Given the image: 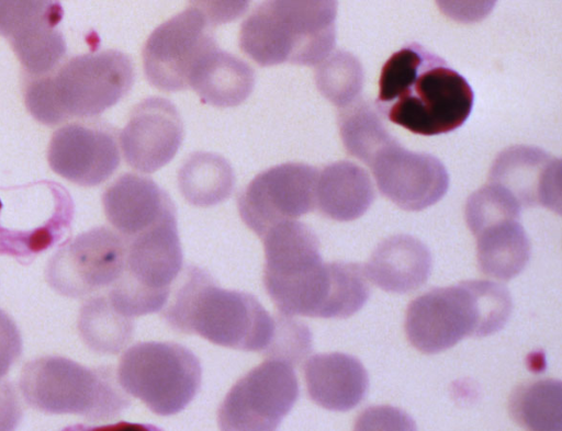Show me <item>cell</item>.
Masks as SVG:
<instances>
[{
	"label": "cell",
	"mask_w": 562,
	"mask_h": 431,
	"mask_svg": "<svg viewBox=\"0 0 562 431\" xmlns=\"http://www.w3.org/2000/svg\"><path fill=\"white\" fill-rule=\"evenodd\" d=\"M473 102L464 77L417 44L394 53L382 68L379 107L412 133L434 136L454 131L469 117Z\"/></svg>",
	"instance_id": "1"
},
{
	"label": "cell",
	"mask_w": 562,
	"mask_h": 431,
	"mask_svg": "<svg viewBox=\"0 0 562 431\" xmlns=\"http://www.w3.org/2000/svg\"><path fill=\"white\" fill-rule=\"evenodd\" d=\"M161 310L173 330L241 351L263 352L274 332V317L255 296L220 287L206 270L194 265L186 269Z\"/></svg>",
	"instance_id": "2"
},
{
	"label": "cell",
	"mask_w": 562,
	"mask_h": 431,
	"mask_svg": "<svg viewBox=\"0 0 562 431\" xmlns=\"http://www.w3.org/2000/svg\"><path fill=\"white\" fill-rule=\"evenodd\" d=\"M337 2L273 0L260 4L241 24L240 48L261 66H314L335 47Z\"/></svg>",
	"instance_id": "3"
},
{
	"label": "cell",
	"mask_w": 562,
	"mask_h": 431,
	"mask_svg": "<svg viewBox=\"0 0 562 431\" xmlns=\"http://www.w3.org/2000/svg\"><path fill=\"white\" fill-rule=\"evenodd\" d=\"M131 58L115 49L76 56L54 77L33 80L25 91L30 113L46 125L69 117L95 116L119 102L132 88Z\"/></svg>",
	"instance_id": "4"
},
{
	"label": "cell",
	"mask_w": 562,
	"mask_h": 431,
	"mask_svg": "<svg viewBox=\"0 0 562 431\" xmlns=\"http://www.w3.org/2000/svg\"><path fill=\"white\" fill-rule=\"evenodd\" d=\"M20 390L34 409L77 415L91 421L114 419L131 405L112 367L89 368L63 356H44L26 363Z\"/></svg>",
	"instance_id": "5"
},
{
	"label": "cell",
	"mask_w": 562,
	"mask_h": 431,
	"mask_svg": "<svg viewBox=\"0 0 562 431\" xmlns=\"http://www.w3.org/2000/svg\"><path fill=\"white\" fill-rule=\"evenodd\" d=\"M121 387L158 416L183 410L199 392L202 368L195 354L175 342H138L119 364Z\"/></svg>",
	"instance_id": "6"
},
{
	"label": "cell",
	"mask_w": 562,
	"mask_h": 431,
	"mask_svg": "<svg viewBox=\"0 0 562 431\" xmlns=\"http://www.w3.org/2000/svg\"><path fill=\"white\" fill-rule=\"evenodd\" d=\"M74 212L69 192L54 181L0 188V254L33 259L69 231Z\"/></svg>",
	"instance_id": "7"
},
{
	"label": "cell",
	"mask_w": 562,
	"mask_h": 431,
	"mask_svg": "<svg viewBox=\"0 0 562 431\" xmlns=\"http://www.w3.org/2000/svg\"><path fill=\"white\" fill-rule=\"evenodd\" d=\"M182 259L172 208L148 229L127 238L125 270L113 285L139 305L164 308L171 284L181 272Z\"/></svg>",
	"instance_id": "8"
},
{
	"label": "cell",
	"mask_w": 562,
	"mask_h": 431,
	"mask_svg": "<svg viewBox=\"0 0 562 431\" xmlns=\"http://www.w3.org/2000/svg\"><path fill=\"white\" fill-rule=\"evenodd\" d=\"M300 394L293 365L267 359L236 382L217 412L222 430H274Z\"/></svg>",
	"instance_id": "9"
},
{
	"label": "cell",
	"mask_w": 562,
	"mask_h": 431,
	"mask_svg": "<svg viewBox=\"0 0 562 431\" xmlns=\"http://www.w3.org/2000/svg\"><path fill=\"white\" fill-rule=\"evenodd\" d=\"M127 238L100 226L85 231L60 248L49 260L46 280L57 293L83 297L112 286L123 274Z\"/></svg>",
	"instance_id": "10"
},
{
	"label": "cell",
	"mask_w": 562,
	"mask_h": 431,
	"mask_svg": "<svg viewBox=\"0 0 562 431\" xmlns=\"http://www.w3.org/2000/svg\"><path fill=\"white\" fill-rule=\"evenodd\" d=\"M405 328L409 342L426 354L452 348L464 337H483L475 281L416 297L407 308Z\"/></svg>",
	"instance_id": "11"
},
{
	"label": "cell",
	"mask_w": 562,
	"mask_h": 431,
	"mask_svg": "<svg viewBox=\"0 0 562 431\" xmlns=\"http://www.w3.org/2000/svg\"><path fill=\"white\" fill-rule=\"evenodd\" d=\"M161 23L146 41L143 49L147 80L164 91L189 88V76L195 61L217 45L209 20L199 2Z\"/></svg>",
	"instance_id": "12"
},
{
	"label": "cell",
	"mask_w": 562,
	"mask_h": 431,
	"mask_svg": "<svg viewBox=\"0 0 562 431\" xmlns=\"http://www.w3.org/2000/svg\"><path fill=\"white\" fill-rule=\"evenodd\" d=\"M318 173L315 167L294 162L265 170L240 192V217L262 237L272 226L312 212L316 207Z\"/></svg>",
	"instance_id": "13"
},
{
	"label": "cell",
	"mask_w": 562,
	"mask_h": 431,
	"mask_svg": "<svg viewBox=\"0 0 562 431\" xmlns=\"http://www.w3.org/2000/svg\"><path fill=\"white\" fill-rule=\"evenodd\" d=\"M369 167L380 192L406 211L434 205L449 186L447 169L438 158L407 150L397 140L381 149Z\"/></svg>",
	"instance_id": "14"
},
{
	"label": "cell",
	"mask_w": 562,
	"mask_h": 431,
	"mask_svg": "<svg viewBox=\"0 0 562 431\" xmlns=\"http://www.w3.org/2000/svg\"><path fill=\"white\" fill-rule=\"evenodd\" d=\"M183 124L177 107L167 99L150 97L139 102L120 135L126 162L140 172H154L177 154Z\"/></svg>",
	"instance_id": "15"
},
{
	"label": "cell",
	"mask_w": 562,
	"mask_h": 431,
	"mask_svg": "<svg viewBox=\"0 0 562 431\" xmlns=\"http://www.w3.org/2000/svg\"><path fill=\"white\" fill-rule=\"evenodd\" d=\"M48 163L57 174L74 183L98 185L120 165L115 135L97 125L72 123L63 126L52 136Z\"/></svg>",
	"instance_id": "16"
},
{
	"label": "cell",
	"mask_w": 562,
	"mask_h": 431,
	"mask_svg": "<svg viewBox=\"0 0 562 431\" xmlns=\"http://www.w3.org/2000/svg\"><path fill=\"white\" fill-rule=\"evenodd\" d=\"M490 182L507 189L521 207L561 212V160L535 146H513L495 158Z\"/></svg>",
	"instance_id": "17"
},
{
	"label": "cell",
	"mask_w": 562,
	"mask_h": 431,
	"mask_svg": "<svg viewBox=\"0 0 562 431\" xmlns=\"http://www.w3.org/2000/svg\"><path fill=\"white\" fill-rule=\"evenodd\" d=\"M102 203L110 224L127 238L148 229L176 208L156 182L137 173L117 178L103 193Z\"/></svg>",
	"instance_id": "18"
},
{
	"label": "cell",
	"mask_w": 562,
	"mask_h": 431,
	"mask_svg": "<svg viewBox=\"0 0 562 431\" xmlns=\"http://www.w3.org/2000/svg\"><path fill=\"white\" fill-rule=\"evenodd\" d=\"M310 398L333 411H348L366 397L368 373L355 356L334 352L311 356L304 365Z\"/></svg>",
	"instance_id": "19"
},
{
	"label": "cell",
	"mask_w": 562,
	"mask_h": 431,
	"mask_svg": "<svg viewBox=\"0 0 562 431\" xmlns=\"http://www.w3.org/2000/svg\"><path fill=\"white\" fill-rule=\"evenodd\" d=\"M431 270L428 248L409 235H394L380 242L364 271L381 290L404 294L426 283Z\"/></svg>",
	"instance_id": "20"
},
{
	"label": "cell",
	"mask_w": 562,
	"mask_h": 431,
	"mask_svg": "<svg viewBox=\"0 0 562 431\" xmlns=\"http://www.w3.org/2000/svg\"><path fill=\"white\" fill-rule=\"evenodd\" d=\"M61 19L60 3L45 0L10 30L7 37L29 73H47L64 58L66 41L56 29Z\"/></svg>",
	"instance_id": "21"
},
{
	"label": "cell",
	"mask_w": 562,
	"mask_h": 431,
	"mask_svg": "<svg viewBox=\"0 0 562 431\" xmlns=\"http://www.w3.org/2000/svg\"><path fill=\"white\" fill-rule=\"evenodd\" d=\"M254 84V69L217 45L202 54L189 76V87L202 102L215 106L240 104L251 93Z\"/></svg>",
	"instance_id": "22"
},
{
	"label": "cell",
	"mask_w": 562,
	"mask_h": 431,
	"mask_svg": "<svg viewBox=\"0 0 562 431\" xmlns=\"http://www.w3.org/2000/svg\"><path fill=\"white\" fill-rule=\"evenodd\" d=\"M375 197L369 173L347 160L325 167L316 183V207L327 217L349 222L362 216Z\"/></svg>",
	"instance_id": "23"
},
{
	"label": "cell",
	"mask_w": 562,
	"mask_h": 431,
	"mask_svg": "<svg viewBox=\"0 0 562 431\" xmlns=\"http://www.w3.org/2000/svg\"><path fill=\"white\" fill-rule=\"evenodd\" d=\"M261 238L266 257L263 283L295 277L323 262L317 236L296 219L272 226Z\"/></svg>",
	"instance_id": "24"
},
{
	"label": "cell",
	"mask_w": 562,
	"mask_h": 431,
	"mask_svg": "<svg viewBox=\"0 0 562 431\" xmlns=\"http://www.w3.org/2000/svg\"><path fill=\"white\" fill-rule=\"evenodd\" d=\"M475 237L479 268L487 276L509 281L521 273L530 259V240L519 219L499 220Z\"/></svg>",
	"instance_id": "25"
},
{
	"label": "cell",
	"mask_w": 562,
	"mask_h": 431,
	"mask_svg": "<svg viewBox=\"0 0 562 431\" xmlns=\"http://www.w3.org/2000/svg\"><path fill=\"white\" fill-rule=\"evenodd\" d=\"M235 174L229 162L220 155L194 152L178 172V186L182 196L194 206L216 205L233 192Z\"/></svg>",
	"instance_id": "26"
},
{
	"label": "cell",
	"mask_w": 562,
	"mask_h": 431,
	"mask_svg": "<svg viewBox=\"0 0 562 431\" xmlns=\"http://www.w3.org/2000/svg\"><path fill=\"white\" fill-rule=\"evenodd\" d=\"M133 318L117 311L108 296L90 297L81 307L79 333L92 351L117 354L131 342L134 333Z\"/></svg>",
	"instance_id": "27"
},
{
	"label": "cell",
	"mask_w": 562,
	"mask_h": 431,
	"mask_svg": "<svg viewBox=\"0 0 562 431\" xmlns=\"http://www.w3.org/2000/svg\"><path fill=\"white\" fill-rule=\"evenodd\" d=\"M338 122L347 151L368 166L381 149L396 140L386 131L375 110L360 99L340 109Z\"/></svg>",
	"instance_id": "28"
},
{
	"label": "cell",
	"mask_w": 562,
	"mask_h": 431,
	"mask_svg": "<svg viewBox=\"0 0 562 431\" xmlns=\"http://www.w3.org/2000/svg\"><path fill=\"white\" fill-rule=\"evenodd\" d=\"M560 381L542 379L520 386L512 396L510 411L516 421L530 430L562 429Z\"/></svg>",
	"instance_id": "29"
},
{
	"label": "cell",
	"mask_w": 562,
	"mask_h": 431,
	"mask_svg": "<svg viewBox=\"0 0 562 431\" xmlns=\"http://www.w3.org/2000/svg\"><path fill=\"white\" fill-rule=\"evenodd\" d=\"M364 73L359 59L345 50L331 52L318 64L315 81L319 92L339 109L359 99Z\"/></svg>",
	"instance_id": "30"
},
{
	"label": "cell",
	"mask_w": 562,
	"mask_h": 431,
	"mask_svg": "<svg viewBox=\"0 0 562 431\" xmlns=\"http://www.w3.org/2000/svg\"><path fill=\"white\" fill-rule=\"evenodd\" d=\"M521 205L503 185L490 182L473 192L465 204V220L474 236L503 219H519Z\"/></svg>",
	"instance_id": "31"
},
{
	"label": "cell",
	"mask_w": 562,
	"mask_h": 431,
	"mask_svg": "<svg viewBox=\"0 0 562 431\" xmlns=\"http://www.w3.org/2000/svg\"><path fill=\"white\" fill-rule=\"evenodd\" d=\"M293 316L280 315L274 317V332L263 351L267 359H278L299 365L312 351V333L310 328Z\"/></svg>",
	"instance_id": "32"
},
{
	"label": "cell",
	"mask_w": 562,
	"mask_h": 431,
	"mask_svg": "<svg viewBox=\"0 0 562 431\" xmlns=\"http://www.w3.org/2000/svg\"><path fill=\"white\" fill-rule=\"evenodd\" d=\"M22 352V338L14 321L0 309V381Z\"/></svg>",
	"instance_id": "33"
},
{
	"label": "cell",
	"mask_w": 562,
	"mask_h": 431,
	"mask_svg": "<svg viewBox=\"0 0 562 431\" xmlns=\"http://www.w3.org/2000/svg\"><path fill=\"white\" fill-rule=\"evenodd\" d=\"M413 423L402 411L384 407L371 408L359 417L357 429H412Z\"/></svg>",
	"instance_id": "34"
},
{
	"label": "cell",
	"mask_w": 562,
	"mask_h": 431,
	"mask_svg": "<svg viewBox=\"0 0 562 431\" xmlns=\"http://www.w3.org/2000/svg\"><path fill=\"white\" fill-rule=\"evenodd\" d=\"M22 418V408L14 386L0 381V430L14 429Z\"/></svg>",
	"instance_id": "35"
},
{
	"label": "cell",
	"mask_w": 562,
	"mask_h": 431,
	"mask_svg": "<svg viewBox=\"0 0 562 431\" xmlns=\"http://www.w3.org/2000/svg\"><path fill=\"white\" fill-rule=\"evenodd\" d=\"M199 4L215 26L216 24L225 23L239 16L247 9L248 2L199 1Z\"/></svg>",
	"instance_id": "36"
},
{
	"label": "cell",
	"mask_w": 562,
	"mask_h": 431,
	"mask_svg": "<svg viewBox=\"0 0 562 431\" xmlns=\"http://www.w3.org/2000/svg\"><path fill=\"white\" fill-rule=\"evenodd\" d=\"M443 4L440 8L447 13V15L452 16L456 20H462V21H475L476 18L474 14L479 15L480 18H484L493 8V3L491 2L488 5H485L486 2H482L481 5H475L476 2H472V5H468V2H462L460 5L459 2H443Z\"/></svg>",
	"instance_id": "37"
}]
</instances>
